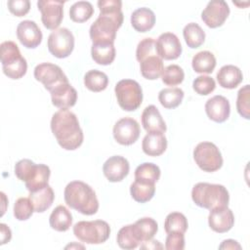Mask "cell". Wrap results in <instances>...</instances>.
Instances as JSON below:
<instances>
[{
	"label": "cell",
	"mask_w": 250,
	"mask_h": 250,
	"mask_svg": "<svg viewBox=\"0 0 250 250\" xmlns=\"http://www.w3.org/2000/svg\"><path fill=\"white\" fill-rule=\"evenodd\" d=\"M34 77L37 81L41 82L45 89L51 92L57 86L68 82V79L62 69L51 62H42L35 66Z\"/></svg>",
	"instance_id": "obj_11"
},
{
	"label": "cell",
	"mask_w": 250,
	"mask_h": 250,
	"mask_svg": "<svg viewBox=\"0 0 250 250\" xmlns=\"http://www.w3.org/2000/svg\"><path fill=\"white\" fill-rule=\"evenodd\" d=\"M112 133L118 144L131 146L140 137V125L132 117H123L114 124Z\"/></svg>",
	"instance_id": "obj_13"
},
{
	"label": "cell",
	"mask_w": 250,
	"mask_h": 250,
	"mask_svg": "<svg viewBox=\"0 0 250 250\" xmlns=\"http://www.w3.org/2000/svg\"><path fill=\"white\" fill-rule=\"evenodd\" d=\"M192 68L197 73H212L216 66V58L209 51H201L195 54L191 61Z\"/></svg>",
	"instance_id": "obj_30"
},
{
	"label": "cell",
	"mask_w": 250,
	"mask_h": 250,
	"mask_svg": "<svg viewBox=\"0 0 250 250\" xmlns=\"http://www.w3.org/2000/svg\"><path fill=\"white\" fill-rule=\"evenodd\" d=\"M205 111L211 120L217 123L225 122L230 113L229 102L226 97L216 95L206 102Z\"/></svg>",
	"instance_id": "obj_18"
},
{
	"label": "cell",
	"mask_w": 250,
	"mask_h": 250,
	"mask_svg": "<svg viewBox=\"0 0 250 250\" xmlns=\"http://www.w3.org/2000/svg\"><path fill=\"white\" fill-rule=\"evenodd\" d=\"M73 234L84 243L101 244L108 239L110 227L103 220L80 221L73 226Z\"/></svg>",
	"instance_id": "obj_7"
},
{
	"label": "cell",
	"mask_w": 250,
	"mask_h": 250,
	"mask_svg": "<svg viewBox=\"0 0 250 250\" xmlns=\"http://www.w3.org/2000/svg\"><path fill=\"white\" fill-rule=\"evenodd\" d=\"M193 159L204 172H215L223 165L222 153L217 146L210 142H201L193 149Z\"/></svg>",
	"instance_id": "obj_9"
},
{
	"label": "cell",
	"mask_w": 250,
	"mask_h": 250,
	"mask_svg": "<svg viewBox=\"0 0 250 250\" xmlns=\"http://www.w3.org/2000/svg\"><path fill=\"white\" fill-rule=\"evenodd\" d=\"M65 203L72 209L87 216L97 213L99 200L95 190L86 183L72 181L68 183L63 192Z\"/></svg>",
	"instance_id": "obj_3"
},
{
	"label": "cell",
	"mask_w": 250,
	"mask_h": 250,
	"mask_svg": "<svg viewBox=\"0 0 250 250\" xmlns=\"http://www.w3.org/2000/svg\"><path fill=\"white\" fill-rule=\"evenodd\" d=\"M63 1L39 0L38 10L41 12V21L47 29H57L63 18Z\"/></svg>",
	"instance_id": "obj_12"
},
{
	"label": "cell",
	"mask_w": 250,
	"mask_h": 250,
	"mask_svg": "<svg viewBox=\"0 0 250 250\" xmlns=\"http://www.w3.org/2000/svg\"><path fill=\"white\" fill-rule=\"evenodd\" d=\"M134 225L142 242L151 240L158 230V225L156 221L149 217L139 219Z\"/></svg>",
	"instance_id": "obj_35"
},
{
	"label": "cell",
	"mask_w": 250,
	"mask_h": 250,
	"mask_svg": "<svg viewBox=\"0 0 250 250\" xmlns=\"http://www.w3.org/2000/svg\"><path fill=\"white\" fill-rule=\"evenodd\" d=\"M243 80L241 70L232 64L222 66L217 73V81L219 85L226 89L236 88Z\"/></svg>",
	"instance_id": "obj_23"
},
{
	"label": "cell",
	"mask_w": 250,
	"mask_h": 250,
	"mask_svg": "<svg viewBox=\"0 0 250 250\" xmlns=\"http://www.w3.org/2000/svg\"><path fill=\"white\" fill-rule=\"evenodd\" d=\"M3 72L6 76H8L11 79H20L21 78L27 70V62L26 60L22 57L20 61L9 64L2 66Z\"/></svg>",
	"instance_id": "obj_43"
},
{
	"label": "cell",
	"mask_w": 250,
	"mask_h": 250,
	"mask_svg": "<svg viewBox=\"0 0 250 250\" xmlns=\"http://www.w3.org/2000/svg\"><path fill=\"white\" fill-rule=\"evenodd\" d=\"M249 101H250V87L249 85H245L239 89L237 93L236 100V109L237 112L245 119L250 118L249 113Z\"/></svg>",
	"instance_id": "obj_41"
},
{
	"label": "cell",
	"mask_w": 250,
	"mask_h": 250,
	"mask_svg": "<svg viewBox=\"0 0 250 250\" xmlns=\"http://www.w3.org/2000/svg\"><path fill=\"white\" fill-rule=\"evenodd\" d=\"M115 47L113 43H93L91 56L95 62L102 65L110 64L115 59Z\"/></svg>",
	"instance_id": "obj_26"
},
{
	"label": "cell",
	"mask_w": 250,
	"mask_h": 250,
	"mask_svg": "<svg viewBox=\"0 0 250 250\" xmlns=\"http://www.w3.org/2000/svg\"><path fill=\"white\" fill-rule=\"evenodd\" d=\"M192 88L198 95L206 96L215 90L216 82L211 76L200 75L193 80Z\"/></svg>",
	"instance_id": "obj_42"
},
{
	"label": "cell",
	"mask_w": 250,
	"mask_h": 250,
	"mask_svg": "<svg viewBox=\"0 0 250 250\" xmlns=\"http://www.w3.org/2000/svg\"><path fill=\"white\" fill-rule=\"evenodd\" d=\"M100 15L90 26L93 43H114L116 32L123 23L122 2L120 0L98 1Z\"/></svg>",
	"instance_id": "obj_1"
},
{
	"label": "cell",
	"mask_w": 250,
	"mask_h": 250,
	"mask_svg": "<svg viewBox=\"0 0 250 250\" xmlns=\"http://www.w3.org/2000/svg\"><path fill=\"white\" fill-rule=\"evenodd\" d=\"M136 58L140 62L142 75L148 80H155L161 76L164 69L163 60L158 56L153 38L141 40L137 46Z\"/></svg>",
	"instance_id": "obj_5"
},
{
	"label": "cell",
	"mask_w": 250,
	"mask_h": 250,
	"mask_svg": "<svg viewBox=\"0 0 250 250\" xmlns=\"http://www.w3.org/2000/svg\"><path fill=\"white\" fill-rule=\"evenodd\" d=\"M160 178L159 167L151 162H145L135 170V180H141L155 184Z\"/></svg>",
	"instance_id": "obj_37"
},
{
	"label": "cell",
	"mask_w": 250,
	"mask_h": 250,
	"mask_svg": "<svg viewBox=\"0 0 250 250\" xmlns=\"http://www.w3.org/2000/svg\"><path fill=\"white\" fill-rule=\"evenodd\" d=\"M219 248L220 249H241V246L238 244L237 241L233 239H226L220 244Z\"/></svg>",
	"instance_id": "obj_47"
},
{
	"label": "cell",
	"mask_w": 250,
	"mask_h": 250,
	"mask_svg": "<svg viewBox=\"0 0 250 250\" xmlns=\"http://www.w3.org/2000/svg\"><path fill=\"white\" fill-rule=\"evenodd\" d=\"M28 197L32 202L34 211L42 213L52 206L55 199V193L53 188L48 185L36 191L29 192Z\"/></svg>",
	"instance_id": "obj_25"
},
{
	"label": "cell",
	"mask_w": 250,
	"mask_h": 250,
	"mask_svg": "<svg viewBox=\"0 0 250 250\" xmlns=\"http://www.w3.org/2000/svg\"><path fill=\"white\" fill-rule=\"evenodd\" d=\"M17 37L25 48L34 49L40 45L43 35L35 21L25 20L18 24Z\"/></svg>",
	"instance_id": "obj_16"
},
{
	"label": "cell",
	"mask_w": 250,
	"mask_h": 250,
	"mask_svg": "<svg viewBox=\"0 0 250 250\" xmlns=\"http://www.w3.org/2000/svg\"><path fill=\"white\" fill-rule=\"evenodd\" d=\"M229 15V7L224 0H212L201 13L204 23L211 28H216L224 24Z\"/></svg>",
	"instance_id": "obj_14"
},
{
	"label": "cell",
	"mask_w": 250,
	"mask_h": 250,
	"mask_svg": "<svg viewBox=\"0 0 250 250\" xmlns=\"http://www.w3.org/2000/svg\"><path fill=\"white\" fill-rule=\"evenodd\" d=\"M143 249L147 248V249H156V248H163V246L159 243V241L157 240H148V245L147 246H142Z\"/></svg>",
	"instance_id": "obj_48"
},
{
	"label": "cell",
	"mask_w": 250,
	"mask_h": 250,
	"mask_svg": "<svg viewBox=\"0 0 250 250\" xmlns=\"http://www.w3.org/2000/svg\"><path fill=\"white\" fill-rule=\"evenodd\" d=\"M15 175L25 184L29 192L48 186L51 175L50 168L45 164H36L30 159H21L15 165Z\"/></svg>",
	"instance_id": "obj_6"
},
{
	"label": "cell",
	"mask_w": 250,
	"mask_h": 250,
	"mask_svg": "<svg viewBox=\"0 0 250 250\" xmlns=\"http://www.w3.org/2000/svg\"><path fill=\"white\" fill-rule=\"evenodd\" d=\"M119 106L126 111L136 110L143 102V90L141 85L133 79H122L114 88Z\"/></svg>",
	"instance_id": "obj_8"
},
{
	"label": "cell",
	"mask_w": 250,
	"mask_h": 250,
	"mask_svg": "<svg viewBox=\"0 0 250 250\" xmlns=\"http://www.w3.org/2000/svg\"><path fill=\"white\" fill-rule=\"evenodd\" d=\"M183 35L187 45L191 49L198 48L205 40V32L196 22L188 23L184 27Z\"/></svg>",
	"instance_id": "obj_31"
},
{
	"label": "cell",
	"mask_w": 250,
	"mask_h": 250,
	"mask_svg": "<svg viewBox=\"0 0 250 250\" xmlns=\"http://www.w3.org/2000/svg\"><path fill=\"white\" fill-rule=\"evenodd\" d=\"M50 226L57 231H66L72 224V215L63 205L57 206L50 215Z\"/></svg>",
	"instance_id": "obj_27"
},
{
	"label": "cell",
	"mask_w": 250,
	"mask_h": 250,
	"mask_svg": "<svg viewBox=\"0 0 250 250\" xmlns=\"http://www.w3.org/2000/svg\"><path fill=\"white\" fill-rule=\"evenodd\" d=\"M0 50L2 66L12 64L22 58L18 45L13 41H4L0 46Z\"/></svg>",
	"instance_id": "obj_38"
},
{
	"label": "cell",
	"mask_w": 250,
	"mask_h": 250,
	"mask_svg": "<svg viewBox=\"0 0 250 250\" xmlns=\"http://www.w3.org/2000/svg\"><path fill=\"white\" fill-rule=\"evenodd\" d=\"M50 93L52 104L61 109H68L76 104L77 92L69 82L57 86Z\"/></svg>",
	"instance_id": "obj_20"
},
{
	"label": "cell",
	"mask_w": 250,
	"mask_h": 250,
	"mask_svg": "<svg viewBox=\"0 0 250 250\" xmlns=\"http://www.w3.org/2000/svg\"><path fill=\"white\" fill-rule=\"evenodd\" d=\"M51 130L63 149L74 150L83 143L84 135L78 118L68 109H60L53 114Z\"/></svg>",
	"instance_id": "obj_2"
},
{
	"label": "cell",
	"mask_w": 250,
	"mask_h": 250,
	"mask_svg": "<svg viewBox=\"0 0 250 250\" xmlns=\"http://www.w3.org/2000/svg\"><path fill=\"white\" fill-rule=\"evenodd\" d=\"M158 56L163 60H176L182 54V45L178 36L172 32L160 34L155 41Z\"/></svg>",
	"instance_id": "obj_15"
},
{
	"label": "cell",
	"mask_w": 250,
	"mask_h": 250,
	"mask_svg": "<svg viewBox=\"0 0 250 250\" xmlns=\"http://www.w3.org/2000/svg\"><path fill=\"white\" fill-rule=\"evenodd\" d=\"M94 14L93 5L89 1H78L69 8V18L74 22H84Z\"/></svg>",
	"instance_id": "obj_34"
},
{
	"label": "cell",
	"mask_w": 250,
	"mask_h": 250,
	"mask_svg": "<svg viewBox=\"0 0 250 250\" xmlns=\"http://www.w3.org/2000/svg\"><path fill=\"white\" fill-rule=\"evenodd\" d=\"M142 125L147 133L160 132L164 133L166 131V124L162 118L158 108L153 105H147L142 113Z\"/></svg>",
	"instance_id": "obj_21"
},
{
	"label": "cell",
	"mask_w": 250,
	"mask_h": 250,
	"mask_svg": "<svg viewBox=\"0 0 250 250\" xmlns=\"http://www.w3.org/2000/svg\"><path fill=\"white\" fill-rule=\"evenodd\" d=\"M208 224L212 230L219 233H224L229 231L233 227L234 215L228 207L216 208L210 210Z\"/></svg>",
	"instance_id": "obj_19"
},
{
	"label": "cell",
	"mask_w": 250,
	"mask_h": 250,
	"mask_svg": "<svg viewBox=\"0 0 250 250\" xmlns=\"http://www.w3.org/2000/svg\"><path fill=\"white\" fill-rule=\"evenodd\" d=\"M7 6L13 15L22 17L29 12L30 2L28 0H9L7 2Z\"/></svg>",
	"instance_id": "obj_44"
},
{
	"label": "cell",
	"mask_w": 250,
	"mask_h": 250,
	"mask_svg": "<svg viewBox=\"0 0 250 250\" xmlns=\"http://www.w3.org/2000/svg\"><path fill=\"white\" fill-rule=\"evenodd\" d=\"M130 193L135 201L146 203L153 197L155 193V184L135 180L130 186Z\"/></svg>",
	"instance_id": "obj_29"
},
{
	"label": "cell",
	"mask_w": 250,
	"mask_h": 250,
	"mask_svg": "<svg viewBox=\"0 0 250 250\" xmlns=\"http://www.w3.org/2000/svg\"><path fill=\"white\" fill-rule=\"evenodd\" d=\"M0 232H1V244L9 242L12 238V231L10 228L5 224H0Z\"/></svg>",
	"instance_id": "obj_46"
},
{
	"label": "cell",
	"mask_w": 250,
	"mask_h": 250,
	"mask_svg": "<svg viewBox=\"0 0 250 250\" xmlns=\"http://www.w3.org/2000/svg\"><path fill=\"white\" fill-rule=\"evenodd\" d=\"M116 240L119 247L126 250L135 249L142 242L134 224L122 227L117 233Z\"/></svg>",
	"instance_id": "obj_28"
},
{
	"label": "cell",
	"mask_w": 250,
	"mask_h": 250,
	"mask_svg": "<svg viewBox=\"0 0 250 250\" xmlns=\"http://www.w3.org/2000/svg\"><path fill=\"white\" fill-rule=\"evenodd\" d=\"M34 211V207L32 205L29 197H20L16 200L14 204V216L19 221H26L28 220Z\"/></svg>",
	"instance_id": "obj_40"
},
{
	"label": "cell",
	"mask_w": 250,
	"mask_h": 250,
	"mask_svg": "<svg viewBox=\"0 0 250 250\" xmlns=\"http://www.w3.org/2000/svg\"><path fill=\"white\" fill-rule=\"evenodd\" d=\"M185 93L181 88H165L158 94V101L165 108L172 109L179 106L184 99Z\"/></svg>",
	"instance_id": "obj_33"
},
{
	"label": "cell",
	"mask_w": 250,
	"mask_h": 250,
	"mask_svg": "<svg viewBox=\"0 0 250 250\" xmlns=\"http://www.w3.org/2000/svg\"><path fill=\"white\" fill-rule=\"evenodd\" d=\"M74 48V36L65 27L57 28L48 37V50L56 58L68 57Z\"/></svg>",
	"instance_id": "obj_10"
},
{
	"label": "cell",
	"mask_w": 250,
	"mask_h": 250,
	"mask_svg": "<svg viewBox=\"0 0 250 250\" xmlns=\"http://www.w3.org/2000/svg\"><path fill=\"white\" fill-rule=\"evenodd\" d=\"M108 84L107 75L98 69H92L84 75V85L92 92H102Z\"/></svg>",
	"instance_id": "obj_32"
},
{
	"label": "cell",
	"mask_w": 250,
	"mask_h": 250,
	"mask_svg": "<svg viewBox=\"0 0 250 250\" xmlns=\"http://www.w3.org/2000/svg\"><path fill=\"white\" fill-rule=\"evenodd\" d=\"M143 151L148 156H159L167 148V139L163 133H147L142 142Z\"/></svg>",
	"instance_id": "obj_22"
},
{
	"label": "cell",
	"mask_w": 250,
	"mask_h": 250,
	"mask_svg": "<svg viewBox=\"0 0 250 250\" xmlns=\"http://www.w3.org/2000/svg\"><path fill=\"white\" fill-rule=\"evenodd\" d=\"M185 72L178 64H170L166 66L161 74L162 82L168 86H176L184 81Z\"/></svg>",
	"instance_id": "obj_39"
},
{
	"label": "cell",
	"mask_w": 250,
	"mask_h": 250,
	"mask_svg": "<svg viewBox=\"0 0 250 250\" xmlns=\"http://www.w3.org/2000/svg\"><path fill=\"white\" fill-rule=\"evenodd\" d=\"M129 170L128 160L120 155L110 156L103 165L104 175L111 183L121 182L128 175Z\"/></svg>",
	"instance_id": "obj_17"
},
{
	"label": "cell",
	"mask_w": 250,
	"mask_h": 250,
	"mask_svg": "<svg viewBox=\"0 0 250 250\" xmlns=\"http://www.w3.org/2000/svg\"><path fill=\"white\" fill-rule=\"evenodd\" d=\"M155 23L154 13L146 7L138 8L131 15V24L139 32L150 30Z\"/></svg>",
	"instance_id": "obj_24"
},
{
	"label": "cell",
	"mask_w": 250,
	"mask_h": 250,
	"mask_svg": "<svg viewBox=\"0 0 250 250\" xmlns=\"http://www.w3.org/2000/svg\"><path fill=\"white\" fill-rule=\"evenodd\" d=\"M167 250H183L185 248V235L181 232H170L165 239Z\"/></svg>",
	"instance_id": "obj_45"
},
{
	"label": "cell",
	"mask_w": 250,
	"mask_h": 250,
	"mask_svg": "<svg viewBox=\"0 0 250 250\" xmlns=\"http://www.w3.org/2000/svg\"><path fill=\"white\" fill-rule=\"evenodd\" d=\"M188 224L186 216L180 212H172L167 215L164 222V229L167 233L181 232L185 233Z\"/></svg>",
	"instance_id": "obj_36"
},
{
	"label": "cell",
	"mask_w": 250,
	"mask_h": 250,
	"mask_svg": "<svg viewBox=\"0 0 250 250\" xmlns=\"http://www.w3.org/2000/svg\"><path fill=\"white\" fill-rule=\"evenodd\" d=\"M191 198L197 206L213 210L216 208L228 207L229 194L223 185L197 183L192 188Z\"/></svg>",
	"instance_id": "obj_4"
}]
</instances>
